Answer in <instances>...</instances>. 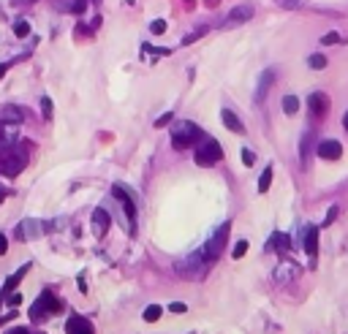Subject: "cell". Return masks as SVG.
<instances>
[{
  "label": "cell",
  "instance_id": "6da1fadb",
  "mask_svg": "<svg viewBox=\"0 0 348 334\" xmlns=\"http://www.w3.org/2000/svg\"><path fill=\"white\" fill-rule=\"evenodd\" d=\"M220 144L215 139H204L199 147H196V153H193V158H196V166H204V169H207V166H212V163H218L220 161Z\"/></svg>",
  "mask_w": 348,
  "mask_h": 334
},
{
  "label": "cell",
  "instance_id": "7a4b0ae2",
  "mask_svg": "<svg viewBox=\"0 0 348 334\" xmlns=\"http://www.w3.org/2000/svg\"><path fill=\"white\" fill-rule=\"evenodd\" d=\"M57 310H60V301L54 299L49 291H44L41 296L36 299V305L30 307V318H33V321H38V323H41V321H46V315L57 313Z\"/></svg>",
  "mask_w": 348,
  "mask_h": 334
},
{
  "label": "cell",
  "instance_id": "3957f363",
  "mask_svg": "<svg viewBox=\"0 0 348 334\" xmlns=\"http://www.w3.org/2000/svg\"><path fill=\"white\" fill-rule=\"evenodd\" d=\"M196 139H199V128H196L193 123H177V125H174V131H171V144L177 147V149L191 147Z\"/></svg>",
  "mask_w": 348,
  "mask_h": 334
},
{
  "label": "cell",
  "instance_id": "277c9868",
  "mask_svg": "<svg viewBox=\"0 0 348 334\" xmlns=\"http://www.w3.org/2000/svg\"><path fill=\"white\" fill-rule=\"evenodd\" d=\"M25 163H27V155L22 153V149H9V153L3 155V161H0V171L6 174V177H17V174L25 169Z\"/></svg>",
  "mask_w": 348,
  "mask_h": 334
},
{
  "label": "cell",
  "instance_id": "5b68a950",
  "mask_svg": "<svg viewBox=\"0 0 348 334\" xmlns=\"http://www.w3.org/2000/svg\"><path fill=\"white\" fill-rule=\"evenodd\" d=\"M226 236H228V226H220V228H218V234H212V239L201 248L204 261H215V258H218V253H220V248H223Z\"/></svg>",
  "mask_w": 348,
  "mask_h": 334
},
{
  "label": "cell",
  "instance_id": "8992f818",
  "mask_svg": "<svg viewBox=\"0 0 348 334\" xmlns=\"http://www.w3.org/2000/svg\"><path fill=\"white\" fill-rule=\"evenodd\" d=\"M307 109H310L313 120H324V117L329 114V98L324 93H313L310 98H307Z\"/></svg>",
  "mask_w": 348,
  "mask_h": 334
},
{
  "label": "cell",
  "instance_id": "52a82bcc",
  "mask_svg": "<svg viewBox=\"0 0 348 334\" xmlns=\"http://www.w3.org/2000/svg\"><path fill=\"white\" fill-rule=\"evenodd\" d=\"M44 234V223L41 220H22L19 223V228H17V236L22 242L25 239H36V236H41Z\"/></svg>",
  "mask_w": 348,
  "mask_h": 334
},
{
  "label": "cell",
  "instance_id": "ba28073f",
  "mask_svg": "<svg viewBox=\"0 0 348 334\" xmlns=\"http://www.w3.org/2000/svg\"><path fill=\"white\" fill-rule=\"evenodd\" d=\"M340 155H343V147H340V141L335 139H324L318 144V158L324 161H340Z\"/></svg>",
  "mask_w": 348,
  "mask_h": 334
},
{
  "label": "cell",
  "instance_id": "9c48e42d",
  "mask_svg": "<svg viewBox=\"0 0 348 334\" xmlns=\"http://www.w3.org/2000/svg\"><path fill=\"white\" fill-rule=\"evenodd\" d=\"M66 334H96L93 331V323L82 315H74L66 321Z\"/></svg>",
  "mask_w": 348,
  "mask_h": 334
},
{
  "label": "cell",
  "instance_id": "30bf717a",
  "mask_svg": "<svg viewBox=\"0 0 348 334\" xmlns=\"http://www.w3.org/2000/svg\"><path fill=\"white\" fill-rule=\"evenodd\" d=\"M253 17V6L250 3H242V6H237V9L228 14V19H226V27H231V25H242V22H248Z\"/></svg>",
  "mask_w": 348,
  "mask_h": 334
},
{
  "label": "cell",
  "instance_id": "8fae6325",
  "mask_svg": "<svg viewBox=\"0 0 348 334\" xmlns=\"http://www.w3.org/2000/svg\"><path fill=\"white\" fill-rule=\"evenodd\" d=\"M302 245H305V253H307V256H315V253H318V228H315V226H307L305 234H302Z\"/></svg>",
  "mask_w": 348,
  "mask_h": 334
},
{
  "label": "cell",
  "instance_id": "7c38bea8",
  "mask_svg": "<svg viewBox=\"0 0 348 334\" xmlns=\"http://www.w3.org/2000/svg\"><path fill=\"white\" fill-rule=\"evenodd\" d=\"M27 269H30V264H25V266H19L17 272H14V275L9 277V280H6V285H3V299L9 296V293H14V291H17V285L22 283V277H25V272H27Z\"/></svg>",
  "mask_w": 348,
  "mask_h": 334
},
{
  "label": "cell",
  "instance_id": "4fadbf2b",
  "mask_svg": "<svg viewBox=\"0 0 348 334\" xmlns=\"http://www.w3.org/2000/svg\"><path fill=\"white\" fill-rule=\"evenodd\" d=\"M0 120L9 123V125H19L25 120V114H22V109H17V106H3L0 109Z\"/></svg>",
  "mask_w": 348,
  "mask_h": 334
},
{
  "label": "cell",
  "instance_id": "5bb4252c",
  "mask_svg": "<svg viewBox=\"0 0 348 334\" xmlns=\"http://www.w3.org/2000/svg\"><path fill=\"white\" fill-rule=\"evenodd\" d=\"M220 117H223V125H226L231 133H242V131H245L242 123H240V117H237L231 109H223V111H220Z\"/></svg>",
  "mask_w": 348,
  "mask_h": 334
},
{
  "label": "cell",
  "instance_id": "9a60e30c",
  "mask_svg": "<svg viewBox=\"0 0 348 334\" xmlns=\"http://www.w3.org/2000/svg\"><path fill=\"white\" fill-rule=\"evenodd\" d=\"M93 228H96V234L98 236H104L109 231V215L104 209H96L93 212Z\"/></svg>",
  "mask_w": 348,
  "mask_h": 334
},
{
  "label": "cell",
  "instance_id": "2e32d148",
  "mask_svg": "<svg viewBox=\"0 0 348 334\" xmlns=\"http://www.w3.org/2000/svg\"><path fill=\"white\" fill-rule=\"evenodd\" d=\"M112 193H114V196H117V198H120V201L125 204V212H128V218H131V220L136 218V206H133V201H131V196L125 193V190H123L120 185H117V188L112 190Z\"/></svg>",
  "mask_w": 348,
  "mask_h": 334
},
{
  "label": "cell",
  "instance_id": "e0dca14e",
  "mask_svg": "<svg viewBox=\"0 0 348 334\" xmlns=\"http://www.w3.org/2000/svg\"><path fill=\"white\" fill-rule=\"evenodd\" d=\"M270 185H272V166H267V169L261 171V179H258V190H261V193H267V190H270Z\"/></svg>",
  "mask_w": 348,
  "mask_h": 334
},
{
  "label": "cell",
  "instance_id": "ac0fdd59",
  "mask_svg": "<svg viewBox=\"0 0 348 334\" xmlns=\"http://www.w3.org/2000/svg\"><path fill=\"white\" fill-rule=\"evenodd\" d=\"M297 109H299V98L297 95H286V98H283V111H286V114H297Z\"/></svg>",
  "mask_w": 348,
  "mask_h": 334
},
{
  "label": "cell",
  "instance_id": "d6986e66",
  "mask_svg": "<svg viewBox=\"0 0 348 334\" xmlns=\"http://www.w3.org/2000/svg\"><path fill=\"white\" fill-rule=\"evenodd\" d=\"M161 313H163V310L158 307V305H150V307L144 310V321L153 323V321H158V318H161Z\"/></svg>",
  "mask_w": 348,
  "mask_h": 334
},
{
  "label": "cell",
  "instance_id": "ffe728a7",
  "mask_svg": "<svg viewBox=\"0 0 348 334\" xmlns=\"http://www.w3.org/2000/svg\"><path fill=\"white\" fill-rule=\"evenodd\" d=\"M310 68H315V71H321V68H327V57L324 54H310Z\"/></svg>",
  "mask_w": 348,
  "mask_h": 334
},
{
  "label": "cell",
  "instance_id": "44dd1931",
  "mask_svg": "<svg viewBox=\"0 0 348 334\" xmlns=\"http://www.w3.org/2000/svg\"><path fill=\"white\" fill-rule=\"evenodd\" d=\"M272 76H275V71H267L264 74V82L258 84V98H264V93H267V87L272 84Z\"/></svg>",
  "mask_w": 348,
  "mask_h": 334
},
{
  "label": "cell",
  "instance_id": "7402d4cb",
  "mask_svg": "<svg viewBox=\"0 0 348 334\" xmlns=\"http://www.w3.org/2000/svg\"><path fill=\"white\" fill-rule=\"evenodd\" d=\"M14 33H17L19 38H25V36L30 33V25H27V22H25V19H19V22H17V25H14Z\"/></svg>",
  "mask_w": 348,
  "mask_h": 334
},
{
  "label": "cell",
  "instance_id": "603a6c76",
  "mask_svg": "<svg viewBox=\"0 0 348 334\" xmlns=\"http://www.w3.org/2000/svg\"><path fill=\"white\" fill-rule=\"evenodd\" d=\"M245 253H248V242H245V239H240V242L234 245V253H231V256H234V258H242Z\"/></svg>",
  "mask_w": 348,
  "mask_h": 334
},
{
  "label": "cell",
  "instance_id": "cb8c5ba5",
  "mask_svg": "<svg viewBox=\"0 0 348 334\" xmlns=\"http://www.w3.org/2000/svg\"><path fill=\"white\" fill-rule=\"evenodd\" d=\"M87 9V0H71V6H68V11H74V14H82Z\"/></svg>",
  "mask_w": 348,
  "mask_h": 334
},
{
  "label": "cell",
  "instance_id": "d4e9b609",
  "mask_svg": "<svg viewBox=\"0 0 348 334\" xmlns=\"http://www.w3.org/2000/svg\"><path fill=\"white\" fill-rule=\"evenodd\" d=\"M204 33H207V27H199V30H193V33H191V36H185V38H183V44H193V41H196V38H201Z\"/></svg>",
  "mask_w": 348,
  "mask_h": 334
},
{
  "label": "cell",
  "instance_id": "484cf974",
  "mask_svg": "<svg viewBox=\"0 0 348 334\" xmlns=\"http://www.w3.org/2000/svg\"><path fill=\"white\" fill-rule=\"evenodd\" d=\"M150 30H153L155 36H161V33H166V22L163 19H155L153 25H150Z\"/></svg>",
  "mask_w": 348,
  "mask_h": 334
},
{
  "label": "cell",
  "instance_id": "4316f807",
  "mask_svg": "<svg viewBox=\"0 0 348 334\" xmlns=\"http://www.w3.org/2000/svg\"><path fill=\"white\" fill-rule=\"evenodd\" d=\"M41 111H44L46 120L52 117V101H49V98H41Z\"/></svg>",
  "mask_w": 348,
  "mask_h": 334
},
{
  "label": "cell",
  "instance_id": "83f0119b",
  "mask_svg": "<svg viewBox=\"0 0 348 334\" xmlns=\"http://www.w3.org/2000/svg\"><path fill=\"white\" fill-rule=\"evenodd\" d=\"M6 301H9V307H17L19 301H22V293L14 291V293H9V296H6Z\"/></svg>",
  "mask_w": 348,
  "mask_h": 334
},
{
  "label": "cell",
  "instance_id": "f1b7e54d",
  "mask_svg": "<svg viewBox=\"0 0 348 334\" xmlns=\"http://www.w3.org/2000/svg\"><path fill=\"white\" fill-rule=\"evenodd\" d=\"M253 161H256V155H253L250 149H242V163L245 166H253Z\"/></svg>",
  "mask_w": 348,
  "mask_h": 334
},
{
  "label": "cell",
  "instance_id": "f546056e",
  "mask_svg": "<svg viewBox=\"0 0 348 334\" xmlns=\"http://www.w3.org/2000/svg\"><path fill=\"white\" fill-rule=\"evenodd\" d=\"M337 41H340V36H337V33H327V36L321 38V44H324V46H327V44H337Z\"/></svg>",
  "mask_w": 348,
  "mask_h": 334
},
{
  "label": "cell",
  "instance_id": "4dcf8cb0",
  "mask_svg": "<svg viewBox=\"0 0 348 334\" xmlns=\"http://www.w3.org/2000/svg\"><path fill=\"white\" fill-rule=\"evenodd\" d=\"M169 310H171V313H185V305H183V301H171Z\"/></svg>",
  "mask_w": 348,
  "mask_h": 334
},
{
  "label": "cell",
  "instance_id": "1f68e13d",
  "mask_svg": "<svg viewBox=\"0 0 348 334\" xmlns=\"http://www.w3.org/2000/svg\"><path fill=\"white\" fill-rule=\"evenodd\" d=\"M6 250H9V239H6V234H0V256H6Z\"/></svg>",
  "mask_w": 348,
  "mask_h": 334
},
{
  "label": "cell",
  "instance_id": "d6a6232c",
  "mask_svg": "<svg viewBox=\"0 0 348 334\" xmlns=\"http://www.w3.org/2000/svg\"><path fill=\"white\" fill-rule=\"evenodd\" d=\"M335 218H337V206H332V212L327 215V220H324V226H329V223L335 220Z\"/></svg>",
  "mask_w": 348,
  "mask_h": 334
},
{
  "label": "cell",
  "instance_id": "836d02e7",
  "mask_svg": "<svg viewBox=\"0 0 348 334\" xmlns=\"http://www.w3.org/2000/svg\"><path fill=\"white\" fill-rule=\"evenodd\" d=\"M169 120H171V114H163V117H161V120H158L155 125H158V128H163V125H169Z\"/></svg>",
  "mask_w": 348,
  "mask_h": 334
},
{
  "label": "cell",
  "instance_id": "e575fe53",
  "mask_svg": "<svg viewBox=\"0 0 348 334\" xmlns=\"http://www.w3.org/2000/svg\"><path fill=\"white\" fill-rule=\"evenodd\" d=\"M6 334H30L25 326H17V329H11V331H6Z\"/></svg>",
  "mask_w": 348,
  "mask_h": 334
},
{
  "label": "cell",
  "instance_id": "d590c367",
  "mask_svg": "<svg viewBox=\"0 0 348 334\" xmlns=\"http://www.w3.org/2000/svg\"><path fill=\"white\" fill-rule=\"evenodd\" d=\"M11 318H17V313H14V310H11V313H9V315H0V326H3L6 321H11Z\"/></svg>",
  "mask_w": 348,
  "mask_h": 334
},
{
  "label": "cell",
  "instance_id": "8d00e7d4",
  "mask_svg": "<svg viewBox=\"0 0 348 334\" xmlns=\"http://www.w3.org/2000/svg\"><path fill=\"white\" fill-rule=\"evenodd\" d=\"M6 71H9V63H0V79L6 76Z\"/></svg>",
  "mask_w": 348,
  "mask_h": 334
},
{
  "label": "cell",
  "instance_id": "74e56055",
  "mask_svg": "<svg viewBox=\"0 0 348 334\" xmlns=\"http://www.w3.org/2000/svg\"><path fill=\"white\" fill-rule=\"evenodd\" d=\"M283 6H297V0H280Z\"/></svg>",
  "mask_w": 348,
  "mask_h": 334
},
{
  "label": "cell",
  "instance_id": "f35d334b",
  "mask_svg": "<svg viewBox=\"0 0 348 334\" xmlns=\"http://www.w3.org/2000/svg\"><path fill=\"white\" fill-rule=\"evenodd\" d=\"M343 125H345V131H348V111H345V117H343Z\"/></svg>",
  "mask_w": 348,
  "mask_h": 334
},
{
  "label": "cell",
  "instance_id": "ab89813d",
  "mask_svg": "<svg viewBox=\"0 0 348 334\" xmlns=\"http://www.w3.org/2000/svg\"><path fill=\"white\" fill-rule=\"evenodd\" d=\"M27 3H33V0H27Z\"/></svg>",
  "mask_w": 348,
  "mask_h": 334
},
{
  "label": "cell",
  "instance_id": "60d3db41",
  "mask_svg": "<svg viewBox=\"0 0 348 334\" xmlns=\"http://www.w3.org/2000/svg\"><path fill=\"white\" fill-rule=\"evenodd\" d=\"M0 198H3V193H0Z\"/></svg>",
  "mask_w": 348,
  "mask_h": 334
},
{
  "label": "cell",
  "instance_id": "b9f144b4",
  "mask_svg": "<svg viewBox=\"0 0 348 334\" xmlns=\"http://www.w3.org/2000/svg\"><path fill=\"white\" fill-rule=\"evenodd\" d=\"M96 3H98V0H96Z\"/></svg>",
  "mask_w": 348,
  "mask_h": 334
}]
</instances>
